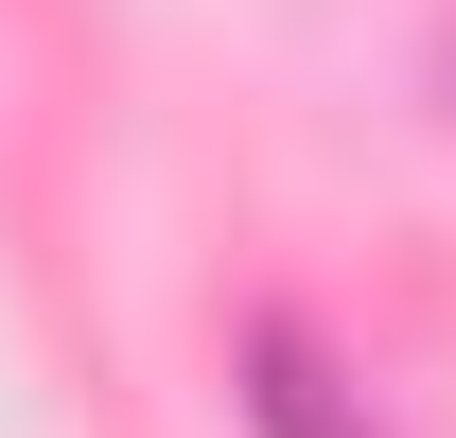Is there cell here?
<instances>
[{"label": "cell", "mask_w": 456, "mask_h": 438, "mask_svg": "<svg viewBox=\"0 0 456 438\" xmlns=\"http://www.w3.org/2000/svg\"><path fill=\"white\" fill-rule=\"evenodd\" d=\"M246 421L264 438H369V403H351V369L298 316H246Z\"/></svg>", "instance_id": "1"}]
</instances>
